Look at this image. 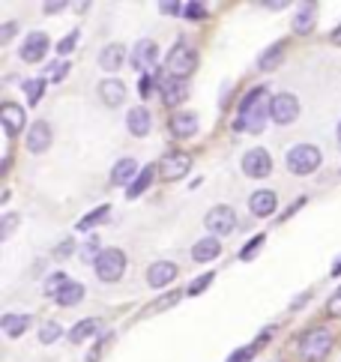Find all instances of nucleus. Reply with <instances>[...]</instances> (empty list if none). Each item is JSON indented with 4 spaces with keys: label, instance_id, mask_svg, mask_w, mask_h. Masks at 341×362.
Here are the masks:
<instances>
[{
    "label": "nucleus",
    "instance_id": "nucleus-4",
    "mask_svg": "<svg viewBox=\"0 0 341 362\" xmlns=\"http://www.w3.org/2000/svg\"><path fill=\"white\" fill-rule=\"evenodd\" d=\"M126 273V252L120 249H105L96 257V276L102 281H117Z\"/></svg>",
    "mask_w": 341,
    "mask_h": 362
},
{
    "label": "nucleus",
    "instance_id": "nucleus-17",
    "mask_svg": "<svg viewBox=\"0 0 341 362\" xmlns=\"http://www.w3.org/2000/svg\"><path fill=\"white\" fill-rule=\"evenodd\" d=\"M221 252V243L219 237H207V240H198L192 245V261H198V264H209V261H216Z\"/></svg>",
    "mask_w": 341,
    "mask_h": 362
},
{
    "label": "nucleus",
    "instance_id": "nucleus-47",
    "mask_svg": "<svg viewBox=\"0 0 341 362\" xmlns=\"http://www.w3.org/2000/svg\"><path fill=\"white\" fill-rule=\"evenodd\" d=\"M69 249H72V243H63L60 249L54 252V257H67V255H69Z\"/></svg>",
    "mask_w": 341,
    "mask_h": 362
},
{
    "label": "nucleus",
    "instance_id": "nucleus-29",
    "mask_svg": "<svg viewBox=\"0 0 341 362\" xmlns=\"http://www.w3.org/2000/svg\"><path fill=\"white\" fill-rule=\"evenodd\" d=\"M264 243H267V237H264V234H258V237H252V240H248V243H245V249L240 252V261H255V255H258L260 249H264Z\"/></svg>",
    "mask_w": 341,
    "mask_h": 362
},
{
    "label": "nucleus",
    "instance_id": "nucleus-41",
    "mask_svg": "<svg viewBox=\"0 0 341 362\" xmlns=\"http://www.w3.org/2000/svg\"><path fill=\"white\" fill-rule=\"evenodd\" d=\"M67 69H69V63H67V60H63V63H57V66H54V69H51V75H48V78H51V81H60V78H63V75H67Z\"/></svg>",
    "mask_w": 341,
    "mask_h": 362
},
{
    "label": "nucleus",
    "instance_id": "nucleus-33",
    "mask_svg": "<svg viewBox=\"0 0 341 362\" xmlns=\"http://www.w3.org/2000/svg\"><path fill=\"white\" fill-rule=\"evenodd\" d=\"M16 225H18V216L16 213H6L4 218H0V240H9L12 230H16Z\"/></svg>",
    "mask_w": 341,
    "mask_h": 362
},
{
    "label": "nucleus",
    "instance_id": "nucleus-18",
    "mask_svg": "<svg viewBox=\"0 0 341 362\" xmlns=\"http://www.w3.org/2000/svg\"><path fill=\"white\" fill-rule=\"evenodd\" d=\"M123 60H126V48L120 42H111V45H105L102 48V54H99V66L105 72H117L123 66Z\"/></svg>",
    "mask_w": 341,
    "mask_h": 362
},
{
    "label": "nucleus",
    "instance_id": "nucleus-32",
    "mask_svg": "<svg viewBox=\"0 0 341 362\" xmlns=\"http://www.w3.org/2000/svg\"><path fill=\"white\" fill-rule=\"evenodd\" d=\"M24 90H28L30 105H36L39 96H42V90H45V81H42V78H30V81H24Z\"/></svg>",
    "mask_w": 341,
    "mask_h": 362
},
{
    "label": "nucleus",
    "instance_id": "nucleus-9",
    "mask_svg": "<svg viewBox=\"0 0 341 362\" xmlns=\"http://www.w3.org/2000/svg\"><path fill=\"white\" fill-rule=\"evenodd\" d=\"M156 60H159V48H156L153 40H141V42H135V48H132V66H135L141 75H147V69L153 66Z\"/></svg>",
    "mask_w": 341,
    "mask_h": 362
},
{
    "label": "nucleus",
    "instance_id": "nucleus-13",
    "mask_svg": "<svg viewBox=\"0 0 341 362\" xmlns=\"http://www.w3.org/2000/svg\"><path fill=\"white\" fill-rule=\"evenodd\" d=\"M51 141H54V135H51V126L45 120H36L28 129V150L30 153H45L51 147Z\"/></svg>",
    "mask_w": 341,
    "mask_h": 362
},
{
    "label": "nucleus",
    "instance_id": "nucleus-40",
    "mask_svg": "<svg viewBox=\"0 0 341 362\" xmlns=\"http://www.w3.org/2000/svg\"><path fill=\"white\" fill-rule=\"evenodd\" d=\"M330 315H335V317H341V288L333 293V300H330Z\"/></svg>",
    "mask_w": 341,
    "mask_h": 362
},
{
    "label": "nucleus",
    "instance_id": "nucleus-10",
    "mask_svg": "<svg viewBox=\"0 0 341 362\" xmlns=\"http://www.w3.org/2000/svg\"><path fill=\"white\" fill-rule=\"evenodd\" d=\"M48 36L45 33H39L33 30L30 36H24V45H21V60H28V63H39L45 54H48Z\"/></svg>",
    "mask_w": 341,
    "mask_h": 362
},
{
    "label": "nucleus",
    "instance_id": "nucleus-1",
    "mask_svg": "<svg viewBox=\"0 0 341 362\" xmlns=\"http://www.w3.org/2000/svg\"><path fill=\"white\" fill-rule=\"evenodd\" d=\"M267 120H272V99H270V90L264 84V87H255L252 93L243 96L233 129H237V132H264Z\"/></svg>",
    "mask_w": 341,
    "mask_h": 362
},
{
    "label": "nucleus",
    "instance_id": "nucleus-23",
    "mask_svg": "<svg viewBox=\"0 0 341 362\" xmlns=\"http://www.w3.org/2000/svg\"><path fill=\"white\" fill-rule=\"evenodd\" d=\"M138 177V165H135V159H120L114 165V171H111V183H129V180H135ZM132 186V183H129Z\"/></svg>",
    "mask_w": 341,
    "mask_h": 362
},
{
    "label": "nucleus",
    "instance_id": "nucleus-30",
    "mask_svg": "<svg viewBox=\"0 0 341 362\" xmlns=\"http://www.w3.org/2000/svg\"><path fill=\"white\" fill-rule=\"evenodd\" d=\"M105 216H108V204H102L99 206V210H93V213H87L84 218H81V222H78V230H90V228H93L96 222H102V218Z\"/></svg>",
    "mask_w": 341,
    "mask_h": 362
},
{
    "label": "nucleus",
    "instance_id": "nucleus-7",
    "mask_svg": "<svg viewBox=\"0 0 341 362\" xmlns=\"http://www.w3.org/2000/svg\"><path fill=\"white\" fill-rule=\"evenodd\" d=\"M299 117V99L294 93H279L272 96V120L279 126H287Z\"/></svg>",
    "mask_w": 341,
    "mask_h": 362
},
{
    "label": "nucleus",
    "instance_id": "nucleus-44",
    "mask_svg": "<svg viewBox=\"0 0 341 362\" xmlns=\"http://www.w3.org/2000/svg\"><path fill=\"white\" fill-rule=\"evenodd\" d=\"M159 9L165 12V16H177V9H180V4H174V0H170V4H159Z\"/></svg>",
    "mask_w": 341,
    "mask_h": 362
},
{
    "label": "nucleus",
    "instance_id": "nucleus-16",
    "mask_svg": "<svg viewBox=\"0 0 341 362\" xmlns=\"http://www.w3.org/2000/svg\"><path fill=\"white\" fill-rule=\"evenodd\" d=\"M99 96H102V102L108 108H117L120 102L126 99V87H123V81L120 78H105L102 84H99Z\"/></svg>",
    "mask_w": 341,
    "mask_h": 362
},
{
    "label": "nucleus",
    "instance_id": "nucleus-15",
    "mask_svg": "<svg viewBox=\"0 0 341 362\" xmlns=\"http://www.w3.org/2000/svg\"><path fill=\"white\" fill-rule=\"evenodd\" d=\"M0 120H4V129H6L9 138L24 132V108H18L16 102H6V105L0 108Z\"/></svg>",
    "mask_w": 341,
    "mask_h": 362
},
{
    "label": "nucleus",
    "instance_id": "nucleus-3",
    "mask_svg": "<svg viewBox=\"0 0 341 362\" xmlns=\"http://www.w3.org/2000/svg\"><path fill=\"white\" fill-rule=\"evenodd\" d=\"M333 351V335L326 329H311L303 335V341H299V354H303L308 362H320L326 359Z\"/></svg>",
    "mask_w": 341,
    "mask_h": 362
},
{
    "label": "nucleus",
    "instance_id": "nucleus-22",
    "mask_svg": "<svg viewBox=\"0 0 341 362\" xmlns=\"http://www.w3.org/2000/svg\"><path fill=\"white\" fill-rule=\"evenodd\" d=\"M54 300H57L60 305H67V308H69V305H78V303L84 300V284H81V281H72V279H69V281H67V284H63V288H60V293L54 296Z\"/></svg>",
    "mask_w": 341,
    "mask_h": 362
},
{
    "label": "nucleus",
    "instance_id": "nucleus-20",
    "mask_svg": "<svg viewBox=\"0 0 341 362\" xmlns=\"http://www.w3.org/2000/svg\"><path fill=\"white\" fill-rule=\"evenodd\" d=\"M126 126H129V132H132L135 138H144L150 132V126H153L150 111L147 108H132L129 111V117H126Z\"/></svg>",
    "mask_w": 341,
    "mask_h": 362
},
{
    "label": "nucleus",
    "instance_id": "nucleus-2",
    "mask_svg": "<svg viewBox=\"0 0 341 362\" xmlns=\"http://www.w3.org/2000/svg\"><path fill=\"white\" fill-rule=\"evenodd\" d=\"M287 171H294V174H311V171H318L320 168V150L318 147H311V144H296L287 150Z\"/></svg>",
    "mask_w": 341,
    "mask_h": 362
},
{
    "label": "nucleus",
    "instance_id": "nucleus-31",
    "mask_svg": "<svg viewBox=\"0 0 341 362\" xmlns=\"http://www.w3.org/2000/svg\"><path fill=\"white\" fill-rule=\"evenodd\" d=\"M60 323H54V320H48L45 323V327L42 329H39V341H42V344H51V341H57L60 339Z\"/></svg>",
    "mask_w": 341,
    "mask_h": 362
},
{
    "label": "nucleus",
    "instance_id": "nucleus-14",
    "mask_svg": "<svg viewBox=\"0 0 341 362\" xmlns=\"http://www.w3.org/2000/svg\"><path fill=\"white\" fill-rule=\"evenodd\" d=\"M174 279H177V264H170V261H156L147 269L150 288H165V284H170Z\"/></svg>",
    "mask_w": 341,
    "mask_h": 362
},
{
    "label": "nucleus",
    "instance_id": "nucleus-38",
    "mask_svg": "<svg viewBox=\"0 0 341 362\" xmlns=\"http://www.w3.org/2000/svg\"><path fill=\"white\" fill-rule=\"evenodd\" d=\"M75 45H78V33H69V36H67V40H63V42L57 45V51H60V54H63V57H67V54H69V51H75Z\"/></svg>",
    "mask_w": 341,
    "mask_h": 362
},
{
    "label": "nucleus",
    "instance_id": "nucleus-26",
    "mask_svg": "<svg viewBox=\"0 0 341 362\" xmlns=\"http://www.w3.org/2000/svg\"><path fill=\"white\" fill-rule=\"evenodd\" d=\"M314 24H318V12H314L311 4H306L303 9L296 12V18H294V30L296 33H311L314 30Z\"/></svg>",
    "mask_w": 341,
    "mask_h": 362
},
{
    "label": "nucleus",
    "instance_id": "nucleus-12",
    "mask_svg": "<svg viewBox=\"0 0 341 362\" xmlns=\"http://www.w3.org/2000/svg\"><path fill=\"white\" fill-rule=\"evenodd\" d=\"M186 96H189L186 78H174V75H168V78L162 81V99H165V105L177 108V105H183V102H186Z\"/></svg>",
    "mask_w": 341,
    "mask_h": 362
},
{
    "label": "nucleus",
    "instance_id": "nucleus-21",
    "mask_svg": "<svg viewBox=\"0 0 341 362\" xmlns=\"http://www.w3.org/2000/svg\"><path fill=\"white\" fill-rule=\"evenodd\" d=\"M170 132H174L177 138H192L195 132H198V117L189 114V111L174 114V120H170Z\"/></svg>",
    "mask_w": 341,
    "mask_h": 362
},
{
    "label": "nucleus",
    "instance_id": "nucleus-27",
    "mask_svg": "<svg viewBox=\"0 0 341 362\" xmlns=\"http://www.w3.org/2000/svg\"><path fill=\"white\" fill-rule=\"evenodd\" d=\"M282 54H284V42H275L272 48H267L264 51V54H260V60H258V66L260 69H275V66H279V63H282Z\"/></svg>",
    "mask_w": 341,
    "mask_h": 362
},
{
    "label": "nucleus",
    "instance_id": "nucleus-24",
    "mask_svg": "<svg viewBox=\"0 0 341 362\" xmlns=\"http://www.w3.org/2000/svg\"><path fill=\"white\" fill-rule=\"evenodd\" d=\"M96 332H99V320L96 317H87V320L75 323V327L69 329V341L72 344H81V341L90 339V335H96Z\"/></svg>",
    "mask_w": 341,
    "mask_h": 362
},
{
    "label": "nucleus",
    "instance_id": "nucleus-42",
    "mask_svg": "<svg viewBox=\"0 0 341 362\" xmlns=\"http://www.w3.org/2000/svg\"><path fill=\"white\" fill-rule=\"evenodd\" d=\"M12 33H16V24L6 21L4 28H0V42H9V40H12Z\"/></svg>",
    "mask_w": 341,
    "mask_h": 362
},
{
    "label": "nucleus",
    "instance_id": "nucleus-19",
    "mask_svg": "<svg viewBox=\"0 0 341 362\" xmlns=\"http://www.w3.org/2000/svg\"><path fill=\"white\" fill-rule=\"evenodd\" d=\"M248 210H252L255 216H260V218L272 216L275 213V192H270V189L255 192V195L248 198Z\"/></svg>",
    "mask_w": 341,
    "mask_h": 362
},
{
    "label": "nucleus",
    "instance_id": "nucleus-48",
    "mask_svg": "<svg viewBox=\"0 0 341 362\" xmlns=\"http://www.w3.org/2000/svg\"><path fill=\"white\" fill-rule=\"evenodd\" d=\"M330 40H333L335 45H341V28H335V30H333V36H330Z\"/></svg>",
    "mask_w": 341,
    "mask_h": 362
},
{
    "label": "nucleus",
    "instance_id": "nucleus-11",
    "mask_svg": "<svg viewBox=\"0 0 341 362\" xmlns=\"http://www.w3.org/2000/svg\"><path fill=\"white\" fill-rule=\"evenodd\" d=\"M189 171H192V156H186V153H168V156L162 159L165 180H183Z\"/></svg>",
    "mask_w": 341,
    "mask_h": 362
},
{
    "label": "nucleus",
    "instance_id": "nucleus-45",
    "mask_svg": "<svg viewBox=\"0 0 341 362\" xmlns=\"http://www.w3.org/2000/svg\"><path fill=\"white\" fill-rule=\"evenodd\" d=\"M42 9L48 12V16H51V12H60V9H67V4H63V0H54V4H45Z\"/></svg>",
    "mask_w": 341,
    "mask_h": 362
},
{
    "label": "nucleus",
    "instance_id": "nucleus-49",
    "mask_svg": "<svg viewBox=\"0 0 341 362\" xmlns=\"http://www.w3.org/2000/svg\"><path fill=\"white\" fill-rule=\"evenodd\" d=\"M338 273H341V264H338V267H335V276H338Z\"/></svg>",
    "mask_w": 341,
    "mask_h": 362
},
{
    "label": "nucleus",
    "instance_id": "nucleus-36",
    "mask_svg": "<svg viewBox=\"0 0 341 362\" xmlns=\"http://www.w3.org/2000/svg\"><path fill=\"white\" fill-rule=\"evenodd\" d=\"M183 16H186V18H204L207 9H204V4H186V6H183Z\"/></svg>",
    "mask_w": 341,
    "mask_h": 362
},
{
    "label": "nucleus",
    "instance_id": "nucleus-39",
    "mask_svg": "<svg viewBox=\"0 0 341 362\" xmlns=\"http://www.w3.org/2000/svg\"><path fill=\"white\" fill-rule=\"evenodd\" d=\"M138 93L147 99L153 93V81H150V75H141V81H138Z\"/></svg>",
    "mask_w": 341,
    "mask_h": 362
},
{
    "label": "nucleus",
    "instance_id": "nucleus-25",
    "mask_svg": "<svg viewBox=\"0 0 341 362\" xmlns=\"http://www.w3.org/2000/svg\"><path fill=\"white\" fill-rule=\"evenodd\" d=\"M30 327V315H4V332L9 339H18Z\"/></svg>",
    "mask_w": 341,
    "mask_h": 362
},
{
    "label": "nucleus",
    "instance_id": "nucleus-5",
    "mask_svg": "<svg viewBox=\"0 0 341 362\" xmlns=\"http://www.w3.org/2000/svg\"><path fill=\"white\" fill-rule=\"evenodd\" d=\"M204 225L213 237H228V234H233V228H237V213H233L231 206H213V210L207 213Z\"/></svg>",
    "mask_w": 341,
    "mask_h": 362
},
{
    "label": "nucleus",
    "instance_id": "nucleus-6",
    "mask_svg": "<svg viewBox=\"0 0 341 362\" xmlns=\"http://www.w3.org/2000/svg\"><path fill=\"white\" fill-rule=\"evenodd\" d=\"M198 66V60H195V51L189 45H174L168 54V75H174V78H186V75Z\"/></svg>",
    "mask_w": 341,
    "mask_h": 362
},
{
    "label": "nucleus",
    "instance_id": "nucleus-37",
    "mask_svg": "<svg viewBox=\"0 0 341 362\" xmlns=\"http://www.w3.org/2000/svg\"><path fill=\"white\" fill-rule=\"evenodd\" d=\"M252 356H255V347H243V351H233L228 362H252Z\"/></svg>",
    "mask_w": 341,
    "mask_h": 362
},
{
    "label": "nucleus",
    "instance_id": "nucleus-50",
    "mask_svg": "<svg viewBox=\"0 0 341 362\" xmlns=\"http://www.w3.org/2000/svg\"><path fill=\"white\" fill-rule=\"evenodd\" d=\"M338 141H341V123H338Z\"/></svg>",
    "mask_w": 341,
    "mask_h": 362
},
{
    "label": "nucleus",
    "instance_id": "nucleus-46",
    "mask_svg": "<svg viewBox=\"0 0 341 362\" xmlns=\"http://www.w3.org/2000/svg\"><path fill=\"white\" fill-rule=\"evenodd\" d=\"M260 6H264V9H284L287 4H284V0H267V4H260Z\"/></svg>",
    "mask_w": 341,
    "mask_h": 362
},
{
    "label": "nucleus",
    "instance_id": "nucleus-35",
    "mask_svg": "<svg viewBox=\"0 0 341 362\" xmlns=\"http://www.w3.org/2000/svg\"><path fill=\"white\" fill-rule=\"evenodd\" d=\"M213 279H216V273H201L198 279H195V281L189 284V293H201V291H204V288H207V284L213 281Z\"/></svg>",
    "mask_w": 341,
    "mask_h": 362
},
{
    "label": "nucleus",
    "instance_id": "nucleus-43",
    "mask_svg": "<svg viewBox=\"0 0 341 362\" xmlns=\"http://www.w3.org/2000/svg\"><path fill=\"white\" fill-rule=\"evenodd\" d=\"M96 249H99V240H90V243H87V255H84V261H93V252H96ZM93 264H96V261H93Z\"/></svg>",
    "mask_w": 341,
    "mask_h": 362
},
{
    "label": "nucleus",
    "instance_id": "nucleus-28",
    "mask_svg": "<svg viewBox=\"0 0 341 362\" xmlns=\"http://www.w3.org/2000/svg\"><path fill=\"white\" fill-rule=\"evenodd\" d=\"M150 183H153V165H147V168H144V171L132 180V186L126 189V195H129V198H138L144 189H150Z\"/></svg>",
    "mask_w": 341,
    "mask_h": 362
},
{
    "label": "nucleus",
    "instance_id": "nucleus-34",
    "mask_svg": "<svg viewBox=\"0 0 341 362\" xmlns=\"http://www.w3.org/2000/svg\"><path fill=\"white\" fill-rule=\"evenodd\" d=\"M67 281H69V279H67V273H54V276H51V279L45 281V293L57 296V293H60V288H63Z\"/></svg>",
    "mask_w": 341,
    "mask_h": 362
},
{
    "label": "nucleus",
    "instance_id": "nucleus-8",
    "mask_svg": "<svg viewBox=\"0 0 341 362\" xmlns=\"http://www.w3.org/2000/svg\"><path fill=\"white\" fill-rule=\"evenodd\" d=\"M243 171L248 177H267L272 171V156L264 150V147H255V150H248L245 156H243Z\"/></svg>",
    "mask_w": 341,
    "mask_h": 362
}]
</instances>
